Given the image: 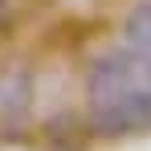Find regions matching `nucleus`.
<instances>
[{
    "mask_svg": "<svg viewBox=\"0 0 151 151\" xmlns=\"http://www.w3.org/2000/svg\"><path fill=\"white\" fill-rule=\"evenodd\" d=\"M86 114L102 135L151 131V57L135 45H114L86 74Z\"/></svg>",
    "mask_w": 151,
    "mask_h": 151,
    "instance_id": "nucleus-1",
    "label": "nucleus"
},
{
    "mask_svg": "<svg viewBox=\"0 0 151 151\" xmlns=\"http://www.w3.org/2000/svg\"><path fill=\"white\" fill-rule=\"evenodd\" d=\"M33 110V78L17 65L0 74V139L21 135Z\"/></svg>",
    "mask_w": 151,
    "mask_h": 151,
    "instance_id": "nucleus-2",
    "label": "nucleus"
},
{
    "mask_svg": "<svg viewBox=\"0 0 151 151\" xmlns=\"http://www.w3.org/2000/svg\"><path fill=\"white\" fill-rule=\"evenodd\" d=\"M123 41L151 57V0L131 8V17H127V25H123Z\"/></svg>",
    "mask_w": 151,
    "mask_h": 151,
    "instance_id": "nucleus-3",
    "label": "nucleus"
},
{
    "mask_svg": "<svg viewBox=\"0 0 151 151\" xmlns=\"http://www.w3.org/2000/svg\"><path fill=\"white\" fill-rule=\"evenodd\" d=\"M0 25H4V0H0Z\"/></svg>",
    "mask_w": 151,
    "mask_h": 151,
    "instance_id": "nucleus-4",
    "label": "nucleus"
}]
</instances>
